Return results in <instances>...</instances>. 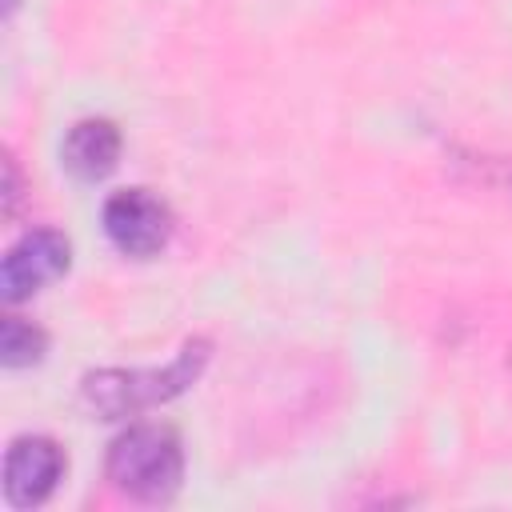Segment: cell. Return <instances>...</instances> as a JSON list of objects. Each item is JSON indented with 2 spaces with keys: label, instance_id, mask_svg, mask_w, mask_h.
Instances as JSON below:
<instances>
[{
  "label": "cell",
  "instance_id": "2",
  "mask_svg": "<svg viewBox=\"0 0 512 512\" xmlns=\"http://www.w3.org/2000/svg\"><path fill=\"white\" fill-rule=\"evenodd\" d=\"M104 472L128 500L168 504L184 484V444L168 424H132L108 444Z\"/></svg>",
  "mask_w": 512,
  "mask_h": 512
},
{
  "label": "cell",
  "instance_id": "4",
  "mask_svg": "<svg viewBox=\"0 0 512 512\" xmlns=\"http://www.w3.org/2000/svg\"><path fill=\"white\" fill-rule=\"evenodd\" d=\"M72 264V244L64 232L56 228H28L0 264V296L8 304L28 300L32 292H40L44 284L60 280Z\"/></svg>",
  "mask_w": 512,
  "mask_h": 512
},
{
  "label": "cell",
  "instance_id": "6",
  "mask_svg": "<svg viewBox=\"0 0 512 512\" xmlns=\"http://www.w3.org/2000/svg\"><path fill=\"white\" fill-rule=\"evenodd\" d=\"M120 148H124L120 128L112 120H104V116H88V120H80V124L68 128L64 148H60V160H64V168L76 180L96 184V180H104L120 164Z\"/></svg>",
  "mask_w": 512,
  "mask_h": 512
},
{
  "label": "cell",
  "instance_id": "1",
  "mask_svg": "<svg viewBox=\"0 0 512 512\" xmlns=\"http://www.w3.org/2000/svg\"><path fill=\"white\" fill-rule=\"evenodd\" d=\"M208 356H212V344L204 336H196L164 368H96V372H88L80 380V396L100 420H124V416H136L144 408L168 404L180 392H188L204 376Z\"/></svg>",
  "mask_w": 512,
  "mask_h": 512
},
{
  "label": "cell",
  "instance_id": "9",
  "mask_svg": "<svg viewBox=\"0 0 512 512\" xmlns=\"http://www.w3.org/2000/svg\"><path fill=\"white\" fill-rule=\"evenodd\" d=\"M16 4H20V0H4V12H16Z\"/></svg>",
  "mask_w": 512,
  "mask_h": 512
},
{
  "label": "cell",
  "instance_id": "3",
  "mask_svg": "<svg viewBox=\"0 0 512 512\" xmlns=\"http://www.w3.org/2000/svg\"><path fill=\"white\" fill-rule=\"evenodd\" d=\"M104 232L116 252L148 260L172 236V208L152 188H124L112 192L104 204Z\"/></svg>",
  "mask_w": 512,
  "mask_h": 512
},
{
  "label": "cell",
  "instance_id": "7",
  "mask_svg": "<svg viewBox=\"0 0 512 512\" xmlns=\"http://www.w3.org/2000/svg\"><path fill=\"white\" fill-rule=\"evenodd\" d=\"M44 352H48L44 328H36L32 320H20V316H4V320H0V364H4V368L40 364Z\"/></svg>",
  "mask_w": 512,
  "mask_h": 512
},
{
  "label": "cell",
  "instance_id": "5",
  "mask_svg": "<svg viewBox=\"0 0 512 512\" xmlns=\"http://www.w3.org/2000/svg\"><path fill=\"white\" fill-rule=\"evenodd\" d=\"M64 476V452L52 436H16L4 456V500L12 508H40Z\"/></svg>",
  "mask_w": 512,
  "mask_h": 512
},
{
  "label": "cell",
  "instance_id": "8",
  "mask_svg": "<svg viewBox=\"0 0 512 512\" xmlns=\"http://www.w3.org/2000/svg\"><path fill=\"white\" fill-rule=\"evenodd\" d=\"M16 200H20V172H16V160L4 156V192H0V208H4V216L16 212Z\"/></svg>",
  "mask_w": 512,
  "mask_h": 512
}]
</instances>
